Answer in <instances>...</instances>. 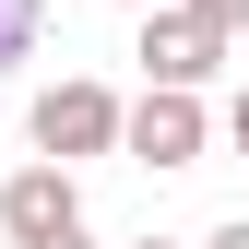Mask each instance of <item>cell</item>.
Wrapping results in <instances>:
<instances>
[{
    "label": "cell",
    "instance_id": "obj_6",
    "mask_svg": "<svg viewBox=\"0 0 249 249\" xmlns=\"http://www.w3.org/2000/svg\"><path fill=\"white\" fill-rule=\"evenodd\" d=\"M190 12L213 24V36H249V0H190Z\"/></svg>",
    "mask_w": 249,
    "mask_h": 249
},
{
    "label": "cell",
    "instance_id": "obj_5",
    "mask_svg": "<svg viewBox=\"0 0 249 249\" xmlns=\"http://www.w3.org/2000/svg\"><path fill=\"white\" fill-rule=\"evenodd\" d=\"M36 24H48V0H0V71L36 59Z\"/></svg>",
    "mask_w": 249,
    "mask_h": 249
},
{
    "label": "cell",
    "instance_id": "obj_4",
    "mask_svg": "<svg viewBox=\"0 0 249 249\" xmlns=\"http://www.w3.org/2000/svg\"><path fill=\"white\" fill-rule=\"evenodd\" d=\"M59 226H83V190H71V166H12L0 178V237H59Z\"/></svg>",
    "mask_w": 249,
    "mask_h": 249
},
{
    "label": "cell",
    "instance_id": "obj_7",
    "mask_svg": "<svg viewBox=\"0 0 249 249\" xmlns=\"http://www.w3.org/2000/svg\"><path fill=\"white\" fill-rule=\"evenodd\" d=\"M226 142H237V154H249V83H237V107H226Z\"/></svg>",
    "mask_w": 249,
    "mask_h": 249
},
{
    "label": "cell",
    "instance_id": "obj_9",
    "mask_svg": "<svg viewBox=\"0 0 249 249\" xmlns=\"http://www.w3.org/2000/svg\"><path fill=\"white\" fill-rule=\"evenodd\" d=\"M202 249H249V213H237V226H213V237H202Z\"/></svg>",
    "mask_w": 249,
    "mask_h": 249
},
{
    "label": "cell",
    "instance_id": "obj_3",
    "mask_svg": "<svg viewBox=\"0 0 249 249\" xmlns=\"http://www.w3.org/2000/svg\"><path fill=\"white\" fill-rule=\"evenodd\" d=\"M119 142H131L142 166H190V154H202V95L142 83V107H119Z\"/></svg>",
    "mask_w": 249,
    "mask_h": 249
},
{
    "label": "cell",
    "instance_id": "obj_10",
    "mask_svg": "<svg viewBox=\"0 0 249 249\" xmlns=\"http://www.w3.org/2000/svg\"><path fill=\"white\" fill-rule=\"evenodd\" d=\"M131 249H178V237H131Z\"/></svg>",
    "mask_w": 249,
    "mask_h": 249
},
{
    "label": "cell",
    "instance_id": "obj_2",
    "mask_svg": "<svg viewBox=\"0 0 249 249\" xmlns=\"http://www.w3.org/2000/svg\"><path fill=\"white\" fill-rule=\"evenodd\" d=\"M107 142H119V95H107L95 71H59L48 95H36V154L71 166V154H107Z\"/></svg>",
    "mask_w": 249,
    "mask_h": 249
},
{
    "label": "cell",
    "instance_id": "obj_8",
    "mask_svg": "<svg viewBox=\"0 0 249 249\" xmlns=\"http://www.w3.org/2000/svg\"><path fill=\"white\" fill-rule=\"evenodd\" d=\"M24 249H95V237H83V226H59V237H24Z\"/></svg>",
    "mask_w": 249,
    "mask_h": 249
},
{
    "label": "cell",
    "instance_id": "obj_1",
    "mask_svg": "<svg viewBox=\"0 0 249 249\" xmlns=\"http://www.w3.org/2000/svg\"><path fill=\"white\" fill-rule=\"evenodd\" d=\"M213 71H226V36H213L190 0H154V12H142V83H166V95H202Z\"/></svg>",
    "mask_w": 249,
    "mask_h": 249
},
{
    "label": "cell",
    "instance_id": "obj_11",
    "mask_svg": "<svg viewBox=\"0 0 249 249\" xmlns=\"http://www.w3.org/2000/svg\"><path fill=\"white\" fill-rule=\"evenodd\" d=\"M131 12H154V0H131Z\"/></svg>",
    "mask_w": 249,
    "mask_h": 249
}]
</instances>
